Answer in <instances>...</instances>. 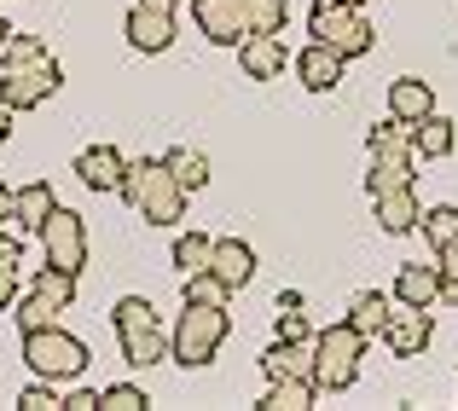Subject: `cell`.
<instances>
[{
    "instance_id": "cell-1",
    "label": "cell",
    "mask_w": 458,
    "mask_h": 411,
    "mask_svg": "<svg viewBox=\"0 0 458 411\" xmlns=\"http://www.w3.org/2000/svg\"><path fill=\"white\" fill-rule=\"evenodd\" d=\"M58 81H64V70L47 53L41 35H6V46H0V105L12 116L47 105L58 93Z\"/></svg>"
},
{
    "instance_id": "cell-2",
    "label": "cell",
    "mask_w": 458,
    "mask_h": 411,
    "mask_svg": "<svg viewBox=\"0 0 458 411\" xmlns=\"http://www.w3.org/2000/svg\"><path fill=\"white\" fill-rule=\"evenodd\" d=\"M226 331H233V319H226V301H186V313L174 319V331H168V359L186 371L209 365L215 354H221Z\"/></svg>"
},
{
    "instance_id": "cell-3",
    "label": "cell",
    "mask_w": 458,
    "mask_h": 411,
    "mask_svg": "<svg viewBox=\"0 0 458 411\" xmlns=\"http://www.w3.org/2000/svg\"><path fill=\"white\" fill-rule=\"evenodd\" d=\"M123 197L146 226H180L186 221V186H180L163 163H128Z\"/></svg>"
},
{
    "instance_id": "cell-4",
    "label": "cell",
    "mask_w": 458,
    "mask_h": 411,
    "mask_svg": "<svg viewBox=\"0 0 458 411\" xmlns=\"http://www.w3.org/2000/svg\"><path fill=\"white\" fill-rule=\"evenodd\" d=\"M360 359H366V336L354 324H331V331L313 336V389L325 394H343L348 382L360 377Z\"/></svg>"
},
{
    "instance_id": "cell-5",
    "label": "cell",
    "mask_w": 458,
    "mask_h": 411,
    "mask_svg": "<svg viewBox=\"0 0 458 411\" xmlns=\"http://www.w3.org/2000/svg\"><path fill=\"white\" fill-rule=\"evenodd\" d=\"M23 365L47 382H76L88 371V348L58 324H41V331H23Z\"/></svg>"
},
{
    "instance_id": "cell-6",
    "label": "cell",
    "mask_w": 458,
    "mask_h": 411,
    "mask_svg": "<svg viewBox=\"0 0 458 411\" xmlns=\"http://www.w3.org/2000/svg\"><path fill=\"white\" fill-rule=\"evenodd\" d=\"M308 35H313V41H325L331 53H343V58L371 53V41H377L371 18H366L360 6H343V0H313V12H308Z\"/></svg>"
},
{
    "instance_id": "cell-7",
    "label": "cell",
    "mask_w": 458,
    "mask_h": 411,
    "mask_svg": "<svg viewBox=\"0 0 458 411\" xmlns=\"http://www.w3.org/2000/svg\"><path fill=\"white\" fill-rule=\"evenodd\" d=\"M111 324H116V342H123V359L134 371H146V365H157V359L168 354V336H163V324H157V313H151L146 296L116 301Z\"/></svg>"
},
{
    "instance_id": "cell-8",
    "label": "cell",
    "mask_w": 458,
    "mask_h": 411,
    "mask_svg": "<svg viewBox=\"0 0 458 411\" xmlns=\"http://www.w3.org/2000/svg\"><path fill=\"white\" fill-rule=\"evenodd\" d=\"M76 301V273L64 267H41L30 284V296L12 301V319H18V331H41V324H58V313Z\"/></svg>"
},
{
    "instance_id": "cell-9",
    "label": "cell",
    "mask_w": 458,
    "mask_h": 411,
    "mask_svg": "<svg viewBox=\"0 0 458 411\" xmlns=\"http://www.w3.org/2000/svg\"><path fill=\"white\" fill-rule=\"evenodd\" d=\"M41 244H47V267H64V273L88 267V226H81L76 209H58L53 203V214L41 226Z\"/></svg>"
},
{
    "instance_id": "cell-10",
    "label": "cell",
    "mask_w": 458,
    "mask_h": 411,
    "mask_svg": "<svg viewBox=\"0 0 458 411\" xmlns=\"http://www.w3.org/2000/svg\"><path fill=\"white\" fill-rule=\"evenodd\" d=\"M429 307H406L401 301V313H383V342H389V354H401V359H412V354H424L429 348Z\"/></svg>"
},
{
    "instance_id": "cell-11",
    "label": "cell",
    "mask_w": 458,
    "mask_h": 411,
    "mask_svg": "<svg viewBox=\"0 0 458 411\" xmlns=\"http://www.w3.org/2000/svg\"><path fill=\"white\" fill-rule=\"evenodd\" d=\"M191 12H198V29L215 46H238L250 35V12L238 0H191Z\"/></svg>"
},
{
    "instance_id": "cell-12",
    "label": "cell",
    "mask_w": 458,
    "mask_h": 411,
    "mask_svg": "<svg viewBox=\"0 0 458 411\" xmlns=\"http://www.w3.org/2000/svg\"><path fill=\"white\" fill-rule=\"evenodd\" d=\"M209 273L221 278L226 289H244L250 278H256V249H250L244 238H215L209 244Z\"/></svg>"
},
{
    "instance_id": "cell-13",
    "label": "cell",
    "mask_w": 458,
    "mask_h": 411,
    "mask_svg": "<svg viewBox=\"0 0 458 411\" xmlns=\"http://www.w3.org/2000/svg\"><path fill=\"white\" fill-rule=\"evenodd\" d=\"M76 174H81V186H88V191H123L128 163H123L116 145H88V151L76 156Z\"/></svg>"
},
{
    "instance_id": "cell-14",
    "label": "cell",
    "mask_w": 458,
    "mask_h": 411,
    "mask_svg": "<svg viewBox=\"0 0 458 411\" xmlns=\"http://www.w3.org/2000/svg\"><path fill=\"white\" fill-rule=\"evenodd\" d=\"M238 64H244L250 81L284 76V35H244V41H238Z\"/></svg>"
},
{
    "instance_id": "cell-15",
    "label": "cell",
    "mask_w": 458,
    "mask_h": 411,
    "mask_svg": "<svg viewBox=\"0 0 458 411\" xmlns=\"http://www.w3.org/2000/svg\"><path fill=\"white\" fill-rule=\"evenodd\" d=\"M343 64H348V58L331 53L325 41H313V46H302V53H296V76H302L308 93H331L336 81H343Z\"/></svg>"
},
{
    "instance_id": "cell-16",
    "label": "cell",
    "mask_w": 458,
    "mask_h": 411,
    "mask_svg": "<svg viewBox=\"0 0 458 411\" xmlns=\"http://www.w3.org/2000/svg\"><path fill=\"white\" fill-rule=\"evenodd\" d=\"M128 46H140V53H168V46H174V12L134 6L128 12Z\"/></svg>"
},
{
    "instance_id": "cell-17",
    "label": "cell",
    "mask_w": 458,
    "mask_h": 411,
    "mask_svg": "<svg viewBox=\"0 0 458 411\" xmlns=\"http://www.w3.org/2000/svg\"><path fill=\"white\" fill-rule=\"evenodd\" d=\"M436 111V93H429V81H418V76H401V81H389V116L394 122H424V116Z\"/></svg>"
},
{
    "instance_id": "cell-18",
    "label": "cell",
    "mask_w": 458,
    "mask_h": 411,
    "mask_svg": "<svg viewBox=\"0 0 458 411\" xmlns=\"http://www.w3.org/2000/svg\"><path fill=\"white\" fill-rule=\"evenodd\" d=\"M261 371H267V382L273 377H308L313 382V336H308V342H284V336H279V342L261 354Z\"/></svg>"
},
{
    "instance_id": "cell-19",
    "label": "cell",
    "mask_w": 458,
    "mask_h": 411,
    "mask_svg": "<svg viewBox=\"0 0 458 411\" xmlns=\"http://www.w3.org/2000/svg\"><path fill=\"white\" fill-rule=\"evenodd\" d=\"M371 203H377V221H383V232H394V238H401V232H418V214H424V209H418V191H412V186L377 191Z\"/></svg>"
},
{
    "instance_id": "cell-20",
    "label": "cell",
    "mask_w": 458,
    "mask_h": 411,
    "mask_svg": "<svg viewBox=\"0 0 458 411\" xmlns=\"http://www.w3.org/2000/svg\"><path fill=\"white\" fill-rule=\"evenodd\" d=\"M47 214H53V186H47V180H30L23 191H12V221H18V232H41Z\"/></svg>"
},
{
    "instance_id": "cell-21",
    "label": "cell",
    "mask_w": 458,
    "mask_h": 411,
    "mask_svg": "<svg viewBox=\"0 0 458 411\" xmlns=\"http://www.w3.org/2000/svg\"><path fill=\"white\" fill-rule=\"evenodd\" d=\"M412 151H371V174H366V191H394V186H412Z\"/></svg>"
},
{
    "instance_id": "cell-22",
    "label": "cell",
    "mask_w": 458,
    "mask_h": 411,
    "mask_svg": "<svg viewBox=\"0 0 458 411\" xmlns=\"http://www.w3.org/2000/svg\"><path fill=\"white\" fill-rule=\"evenodd\" d=\"M453 145H458V128L447 122V116H436V111H429L424 122H412V151L424 156V163H436V156H447Z\"/></svg>"
},
{
    "instance_id": "cell-23",
    "label": "cell",
    "mask_w": 458,
    "mask_h": 411,
    "mask_svg": "<svg viewBox=\"0 0 458 411\" xmlns=\"http://www.w3.org/2000/svg\"><path fill=\"white\" fill-rule=\"evenodd\" d=\"M436 296H441L436 267H401V273H394V301H406V307H429Z\"/></svg>"
},
{
    "instance_id": "cell-24",
    "label": "cell",
    "mask_w": 458,
    "mask_h": 411,
    "mask_svg": "<svg viewBox=\"0 0 458 411\" xmlns=\"http://www.w3.org/2000/svg\"><path fill=\"white\" fill-rule=\"evenodd\" d=\"M313 382L308 377H273L267 382V400H261V411H308L313 406Z\"/></svg>"
},
{
    "instance_id": "cell-25",
    "label": "cell",
    "mask_w": 458,
    "mask_h": 411,
    "mask_svg": "<svg viewBox=\"0 0 458 411\" xmlns=\"http://www.w3.org/2000/svg\"><path fill=\"white\" fill-rule=\"evenodd\" d=\"M163 168H168V174H174L186 191L209 186V156H203V151H191V145H174V151L163 156Z\"/></svg>"
},
{
    "instance_id": "cell-26",
    "label": "cell",
    "mask_w": 458,
    "mask_h": 411,
    "mask_svg": "<svg viewBox=\"0 0 458 411\" xmlns=\"http://www.w3.org/2000/svg\"><path fill=\"white\" fill-rule=\"evenodd\" d=\"M383 313H389V296H377V289H366V296H354V307H348V324H354L360 336H377L383 331Z\"/></svg>"
},
{
    "instance_id": "cell-27",
    "label": "cell",
    "mask_w": 458,
    "mask_h": 411,
    "mask_svg": "<svg viewBox=\"0 0 458 411\" xmlns=\"http://www.w3.org/2000/svg\"><path fill=\"white\" fill-rule=\"evenodd\" d=\"M418 226H424V238H429L436 249L458 244V209H453V203H441V209H424V214H418Z\"/></svg>"
},
{
    "instance_id": "cell-28",
    "label": "cell",
    "mask_w": 458,
    "mask_h": 411,
    "mask_svg": "<svg viewBox=\"0 0 458 411\" xmlns=\"http://www.w3.org/2000/svg\"><path fill=\"white\" fill-rule=\"evenodd\" d=\"M209 244L215 238H203V232H180L174 238V267L180 273H203L209 267Z\"/></svg>"
},
{
    "instance_id": "cell-29",
    "label": "cell",
    "mask_w": 458,
    "mask_h": 411,
    "mask_svg": "<svg viewBox=\"0 0 458 411\" xmlns=\"http://www.w3.org/2000/svg\"><path fill=\"white\" fill-rule=\"evenodd\" d=\"M284 0H256L250 6V35H284Z\"/></svg>"
},
{
    "instance_id": "cell-30",
    "label": "cell",
    "mask_w": 458,
    "mask_h": 411,
    "mask_svg": "<svg viewBox=\"0 0 458 411\" xmlns=\"http://www.w3.org/2000/svg\"><path fill=\"white\" fill-rule=\"evenodd\" d=\"M146 389H134V382H116V389H99V411H146Z\"/></svg>"
},
{
    "instance_id": "cell-31",
    "label": "cell",
    "mask_w": 458,
    "mask_h": 411,
    "mask_svg": "<svg viewBox=\"0 0 458 411\" xmlns=\"http://www.w3.org/2000/svg\"><path fill=\"white\" fill-rule=\"evenodd\" d=\"M180 296L186 301H226V284L203 267V273H186V289H180Z\"/></svg>"
},
{
    "instance_id": "cell-32",
    "label": "cell",
    "mask_w": 458,
    "mask_h": 411,
    "mask_svg": "<svg viewBox=\"0 0 458 411\" xmlns=\"http://www.w3.org/2000/svg\"><path fill=\"white\" fill-rule=\"evenodd\" d=\"M436 278H441V296L436 301H453L458 307V244H447V249H436Z\"/></svg>"
},
{
    "instance_id": "cell-33",
    "label": "cell",
    "mask_w": 458,
    "mask_h": 411,
    "mask_svg": "<svg viewBox=\"0 0 458 411\" xmlns=\"http://www.w3.org/2000/svg\"><path fill=\"white\" fill-rule=\"evenodd\" d=\"M53 406H64V400H58V382H47V377H35L18 394V411H53Z\"/></svg>"
},
{
    "instance_id": "cell-34",
    "label": "cell",
    "mask_w": 458,
    "mask_h": 411,
    "mask_svg": "<svg viewBox=\"0 0 458 411\" xmlns=\"http://www.w3.org/2000/svg\"><path fill=\"white\" fill-rule=\"evenodd\" d=\"M279 336H284V342H308V319H302V313H296V307H279Z\"/></svg>"
},
{
    "instance_id": "cell-35",
    "label": "cell",
    "mask_w": 458,
    "mask_h": 411,
    "mask_svg": "<svg viewBox=\"0 0 458 411\" xmlns=\"http://www.w3.org/2000/svg\"><path fill=\"white\" fill-rule=\"evenodd\" d=\"M23 261V238H12L6 226H0V267H18Z\"/></svg>"
},
{
    "instance_id": "cell-36",
    "label": "cell",
    "mask_w": 458,
    "mask_h": 411,
    "mask_svg": "<svg viewBox=\"0 0 458 411\" xmlns=\"http://www.w3.org/2000/svg\"><path fill=\"white\" fill-rule=\"evenodd\" d=\"M18 301V267H0V313H12Z\"/></svg>"
},
{
    "instance_id": "cell-37",
    "label": "cell",
    "mask_w": 458,
    "mask_h": 411,
    "mask_svg": "<svg viewBox=\"0 0 458 411\" xmlns=\"http://www.w3.org/2000/svg\"><path fill=\"white\" fill-rule=\"evenodd\" d=\"M64 411H99V389H76L64 400Z\"/></svg>"
},
{
    "instance_id": "cell-38",
    "label": "cell",
    "mask_w": 458,
    "mask_h": 411,
    "mask_svg": "<svg viewBox=\"0 0 458 411\" xmlns=\"http://www.w3.org/2000/svg\"><path fill=\"white\" fill-rule=\"evenodd\" d=\"M6 221H12V191L0 186V226H6Z\"/></svg>"
},
{
    "instance_id": "cell-39",
    "label": "cell",
    "mask_w": 458,
    "mask_h": 411,
    "mask_svg": "<svg viewBox=\"0 0 458 411\" xmlns=\"http://www.w3.org/2000/svg\"><path fill=\"white\" fill-rule=\"evenodd\" d=\"M134 6H146V12H174V0H134Z\"/></svg>"
},
{
    "instance_id": "cell-40",
    "label": "cell",
    "mask_w": 458,
    "mask_h": 411,
    "mask_svg": "<svg viewBox=\"0 0 458 411\" xmlns=\"http://www.w3.org/2000/svg\"><path fill=\"white\" fill-rule=\"evenodd\" d=\"M6 134H12V111L0 105V145H6Z\"/></svg>"
},
{
    "instance_id": "cell-41",
    "label": "cell",
    "mask_w": 458,
    "mask_h": 411,
    "mask_svg": "<svg viewBox=\"0 0 458 411\" xmlns=\"http://www.w3.org/2000/svg\"><path fill=\"white\" fill-rule=\"evenodd\" d=\"M6 35H12V29H6V18H0V46H6Z\"/></svg>"
},
{
    "instance_id": "cell-42",
    "label": "cell",
    "mask_w": 458,
    "mask_h": 411,
    "mask_svg": "<svg viewBox=\"0 0 458 411\" xmlns=\"http://www.w3.org/2000/svg\"><path fill=\"white\" fill-rule=\"evenodd\" d=\"M343 6H366V0H343Z\"/></svg>"
}]
</instances>
